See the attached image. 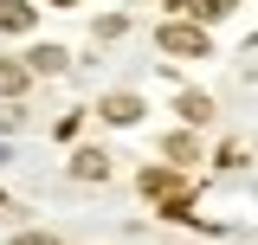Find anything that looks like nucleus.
<instances>
[{"instance_id": "f257e3e1", "label": "nucleus", "mask_w": 258, "mask_h": 245, "mask_svg": "<svg viewBox=\"0 0 258 245\" xmlns=\"http://www.w3.org/2000/svg\"><path fill=\"white\" fill-rule=\"evenodd\" d=\"M155 45L168 52V58H207V52H213L207 26H194V20H168V26L155 32Z\"/></svg>"}, {"instance_id": "f03ea898", "label": "nucleus", "mask_w": 258, "mask_h": 245, "mask_svg": "<svg viewBox=\"0 0 258 245\" xmlns=\"http://www.w3.org/2000/svg\"><path fill=\"white\" fill-rule=\"evenodd\" d=\"M103 122H116V129H136V122H142V97H129V91L103 97Z\"/></svg>"}, {"instance_id": "7ed1b4c3", "label": "nucleus", "mask_w": 258, "mask_h": 245, "mask_svg": "<svg viewBox=\"0 0 258 245\" xmlns=\"http://www.w3.org/2000/svg\"><path fill=\"white\" fill-rule=\"evenodd\" d=\"M39 20V7L32 0H0V32H26Z\"/></svg>"}, {"instance_id": "20e7f679", "label": "nucleus", "mask_w": 258, "mask_h": 245, "mask_svg": "<svg viewBox=\"0 0 258 245\" xmlns=\"http://www.w3.org/2000/svg\"><path fill=\"white\" fill-rule=\"evenodd\" d=\"M71 174H78V181H110V155H103V149H78Z\"/></svg>"}, {"instance_id": "39448f33", "label": "nucleus", "mask_w": 258, "mask_h": 245, "mask_svg": "<svg viewBox=\"0 0 258 245\" xmlns=\"http://www.w3.org/2000/svg\"><path fill=\"white\" fill-rule=\"evenodd\" d=\"M26 78H32L26 58H0V97H20V91H26Z\"/></svg>"}, {"instance_id": "423d86ee", "label": "nucleus", "mask_w": 258, "mask_h": 245, "mask_svg": "<svg viewBox=\"0 0 258 245\" xmlns=\"http://www.w3.org/2000/svg\"><path fill=\"white\" fill-rule=\"evenodd\" d=\"M174 110H181V122H207V116H213V97H200V91H181V103H174Z\"/></svg>"}, {"instance_id": "0eeeda50", "label": "nucleus", "mask_w": 258, "mask_h": 245, "mask_svg": "<svg viewBox=\"0 0 258 245\" xmlns=\"http://www.w3.org/2000/svg\"><path fill=\"white\" fill-rule=\"evenodd\" d=\"M26 71H64V45H32Z\"/></svg>"}, {"instance_id": "6e6552de", "label": "nucleus", "mask_w": 258, "mask_h": 245, "mask_svg": "<svg viewBox=\"0 0 258 245\" xmlns=\"http://www.w3.org/2000/svg\"><path fill=\"white\" fill-rule=\"evenodd\" d=\"M226 13H232V0H194V26H213Z\"/></svg>"}, {"instance_id": "1a4fd4ad", "label": "nucleus", "mask_w": 258, "mask_h": 245, "mask_svg": "<svg viewBox=\"0 0 258 245\" xmlns=\"http://www.w3.org/2000/svg\"><path fill=\"white\" fill-rule=\"evenodd\" d=\"M194 155H200V149H194V136H187V129H174V136H168V161L181 168V161H194Z\"/></svg>"}, {"instance_id": "9d476101", "label": "nucleus", "mask_w": 258, "mask_h": 245, "mask_svg": "<svg viewBox=\"0 0 258 245\" xmlns=\"http://www.w3.org/2000/svg\"><path fill=\"white\" fill-rule=\"evenodd\" d=\"M142 194L168 200V194H174V168H155V174H142Z\"/></svg>"}, {"instance_id": "9b49d317", "label": "nucleus", "mask_w": 258, "mask_h": 245, "mask_svg": "<svg viewBox=\"0 0 258 245\" xmlns=\"http://www.w3.org/2000/svg\"><path fill=\"white\" fill-rule=\"evenodd\" d=\"M13 245H58V239H52V232H20Z\"/></svg>"}, {"instance_id": "f8f14e48", "label": "nucleus", "mask_w": 258, "mask_h": 245, "mask_svg": "<svg viewBox=\"0 0 258 245\" xmlns=\"http://www.w3.org/2000/svg\"><path fill=\"white\" fill-rule=\"evenodd\" d=\"M168 7H194V0H168Z\"/></svg>"}, {"instance_id": "ddd939ff", "label": "nucleus", "mask_w": 258, "mask_h": 245, "mask_svg": "<svg viewBox=\"0 0 258 245\" xmlns=\"http://www.w3.org/2000/svg\"><path fill=\"white\" fill-rule=\"evenodd\" d=\"M0 161H7V149H0Z\"/></svg>"}, {"instance_id": "4468645a", "label": "nucleus", "mask_w": 258, "mask_h": 245, "mask_svg": "<svg viewBox=\"0 0 258 245\" xmlns=\"http://www.w3.org/2000/svg\"><path fill=\"white\" fill-rule=\"evenodd\" d=\"M58 7H71V0H58Z\"/></svg>"}]
</instances>
